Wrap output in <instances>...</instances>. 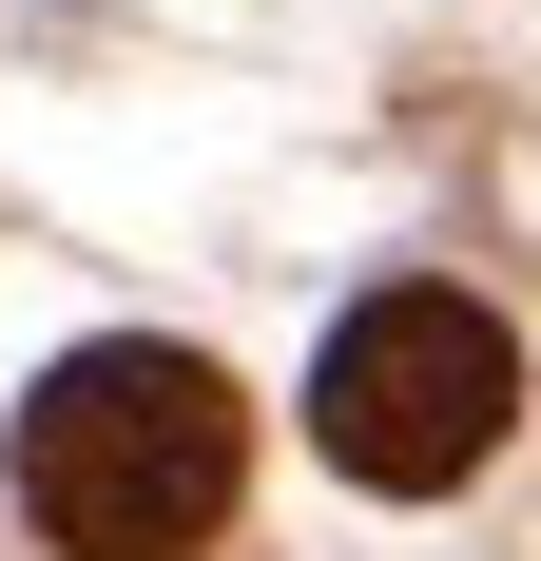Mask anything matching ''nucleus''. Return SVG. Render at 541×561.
<instances>
[{"label":"nucleus","instance_id":"f257e3e1","mask_svg":"<svg viewBox=\"0 0 541 561\" xmlns=\"http://www.w3.org/2000/svg\"><path fill=\"white\" fill-rule=\"evenodd\" d=\"M232 484H252V407H232L214 348L116 330V348H78V368L20 407V504L78 561H194L232 523Z\"/></svg>","mask_w":541,"mask_h":561},{"label":"nucleus","instance_id":"f03ea898","mask_svg":"<svg viewBox=\"0 0 541 561\" xmlns=\"http://www.w3.org/2000/svg\"><path fill=\"white\" fill-rule=\"evenodd\" d=\"M503 426H522V348H503L484 290H368L310 368V446L387 504H445V484H484Z\"/></svg>","mask_w":541,"mask_h":561}]
</instances>
